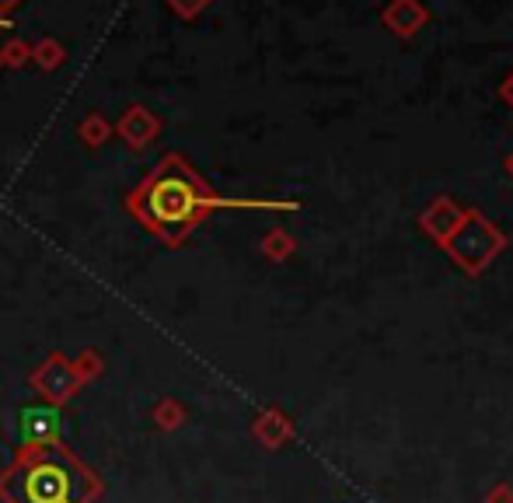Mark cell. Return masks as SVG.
<instances>
[{
	"mask_svg": "<svg viewBox=\"0 0 513 503\" xmlns=\"http://www.w3.org/2000/svg\"><path fill=\"white\" fill-rule=\"evenodd\" d=\"M217 207H248V210H297V203H269V200H224L213 196L199 182V175L185 165L178 154H168L154 175L130 196V210L147 231L165 242H182L210 210Z\"/></svg>",
	"mask_w": 513,
	"mask_h": 503,
	"instance_id": "obj_1",
	"label": "cell"
},
{
	"mask_svg": "<svg viewBox=\"0 0 513 503\" xmlns=\"http://www.w3.org/2000/svg\"><path fill=\"white\" fill-rule=\"evenodd\" d=\"M4 493L11 503H81L84 472L67 455H39L7 479Z\"/></svg>",
	"mask_w": 513,
	"mask_h": 503,
	"instance_id": "obj_2",
	"label": "cell"
},
{
	"mask_svg": "<svg viewBox=\"0 0 513 503\" xmlns=\"http://www.w3.org/2000/svg\"><path fill=\"white\" fill-rule=\"evenodd\" d=\"M444 249L468 276H479L496 255L507 249V235L486 214L465 210V221L454 228V235L444 242Z\"/></svg>",
	"mask_w": 513,
	"mask_h": 503,
	"instance_id": "obj_3",
	"label": "cell"
},
{
	"mask_svg": "<svg viewBox=\"0 0 513 503\" xmlns=\"http://www.w3.org/2000/svg\"><path fill=\"white\" fill-rule=\"evenodd\" d=\"M461 221H465V210H461L451 196H437V200L419 214V228H423L437 245H444Z\"/></svg>",
	"mask_w": 513,
	"mask_h": 503,
	"instance_id": "obj_4",
	"label": "cell"
},
{
	"mask_svg": "<svg viewBox=\"0 0 513 503\" xmlns=\"http://www.w3.org/2000/svg\"><path fill=\"white\" fill-rule=\"evenodd\" d=\"M56 434H60V413H56V409H49V406L21 409V416H18L21 444H32V448H39V444H53Z\"/></svg>",
	"mask_w": 513,
	"mask_h": 503,
	"instance_id": "obj_5",
	"label": "cell"
},
{
	"mask_svg": "<svg viewBox=\"0 0 513 503\" xmlns=\"http://www.w3.org/2000/svg\"><path fill=\"white\" fill-rule=\"evenodd\" d=\"M381 21L398 35V39H412V35L430 21V11H426L423 0H391V4L381 11Z\"/></svg>",
	"mask_w": 513,
	"mask_h": 503,
	"instance_id": "obj_6",
	"label": "cell"
},
{
	"mask_svg": "<svg viewBox=\"0 0 513 503\" xmlns=\"http://www.w3.org/2000/svg\"><path fill=\"white\" fill-rule=\"evenodd\" d=\"M158 133V119L151 116L147 109H130L126 112V119H123V137H130V144L133 147H140V144H147V140Z\"/></svg>",
	"mask_w": 513,
	"mask_h": 503,
	"instance_id": "obj_7",
	"label": "cell"
},
{
	"mask_svg": "<svg viewBox=\"0 0 513 503\" xmlns=\"http://www.w3.org/2000/svg\"><path fill=\"white\" fill-rule=\"evenodd\" d=\"M32 56H39V63L46 70H53L56 63H63V46H56L53 39H46V42H39V46L32 49Z\"/></svg>",
	"mask_w": 513,
	"mask_h": 503,
	"instance_id": "obj_8",
	"label": "cell"
},
{
	"mask_svg": "<svg viewBox=\"0 0 513 503\" xmlns=\"http://www.w3.org/2000/svg\"><path fill=\"white\" fill-rule=\"evenodd\" d=\"M262 249H266V255H273V259H287V255L294 252V242H290L283 231H273V235L262 242Z\"/></svg>",
	"mask_w": 513,
	"mask_h": 503,
	"instance_id": "obj_9",
	"label": "cell"
},
{
	"mask_svg": "<svg viewBox=\"0 0 513 503\" xmlns=\"http://www.w3.org/2000/svg\"><path fill=\"white\" fill-rule=\"evenodd\" d=\"M28 56H32V49H28L25 42H7V46H4V60L11 63V67H18V63H25Z\"/></svg>",
	"mask_w": 513,
	"mask_h": 503,
	"instance_id": "obj_10",
	"label": "cell"
},
{
	"mask_svg": "<svg viewBox=\"0 0 513 503\" xmlns=\"http://www.w3.org/2000/svg\"><path fill=\"white\" fill-rule=\"evenodd\" d=\"M171 7H175L178 14H182V18H196L199 11H203L206 4H210V0H168Z\"/></svg>",
	"mask_w": 513,
	"mask_h": 503,
	"instance_id": "obj_11",
	"label": "cell"
},
{
	"mask_svg": "<svg viewBox=\"0 0 513 503\" xmlns=\"http://www.w3.org/2000/svg\"><path fill=\"white\" fill-rule=\"evenodd\" d=\"M486 503H513V490L510 486H496V490L486 497Z\"/></svg>",
	"mask_w": 513,
	"mask_h": 503,
	"instance_id": "obj_12",
	"label": "cell"
},
{
	"mask_svg": "<svg viewBox=\"0 0 513 503\" xmlns=\"http://www.w3.org/2000/svg\"><path fill=\"white\" fill-rule=\"evenodd\" d=\"M500 98H503V102H507L510 109H513V74L507 77V81L500 84Z\"/></svg>",
	"mask_w": 513,
	"mask_h": 503,
	"instance_id": "obj_13",
	"label": "cell"
},
{
	"mask_svg": "<svg viewBox=\"0 0 513 503\" xmlns=\"http://www.w3.org/2000/svg\"><path fill=\"white\" fill-rule=\"evenodd\" d=\"M18 4V0H0V11H4V7H14Z\"/></svg>",
	"mask_w": 513,
	"mask_h": 503,
	"instance_id": "obj_14",
	"label": "cell"
},
{
	"mask_svg": "<svg viewBox=\"0 0 513 503\" xmlns=\"http://www.w3.org/2000/svg\"><path fill=\"white\" fill-rule=\"evenodd\" d=\"M507 168H510V175H513V154H510V158H507Z\"/></svg>",
	"mask_w": 513,
	"mask_h": 503,
	"instance_id": "obj_15",
	"label": "cell"
},
{
	"mask_svg": "<svg viewBox=\"0 0 513 503\" xmlns=\"http://www.w3.org/2000/svg\"><path fill=\"white\" fill-rule=\"evenodd\" d=\"M0 28H7V21H4V18H0Z\"/></svg>",
	"mask_w": 513,
	"mask_h": 503,
	"instance_id": "obj_16",
	"label": "cell"
}]
</instances>
